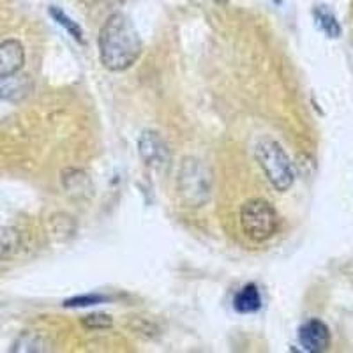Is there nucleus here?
Segmentation results:
<instances>
[{
  "label": "nucleus",
  "instance_id": "dca6fc26",
  "mask_svg": "<svg viewBox=\"0 0 353 353\" xmlns=\"http://www.w3.org/2000/svg\"><path fill=\"white\" fill-rule=\"evenodd\" d=\"M85 4H94V2H97V0H83Z\"/></svg>",
  "mask_w": 353,
  "mask_h": 353
},
{
  "label": "nucleus",
  "instance_id": "6e6552de",
  "mask_svg": "<svg viewBox=\"0 0 353 353\" xmlns=\"http://www.w3.org/2000/svg\"><path fill=\"white\" fill-rule=\"evenodd\" d=\"M233 307H235V311L244 314L256 313L261 307V297L256 285H245L233 299Z\"/></svg>",
  "mask_w": 353,
  "mask_h": 353
},
{
  "label": "nucleus",
  "instance_id": "423d86ee",
  "mask_svg": "<svg viewBox=\"0 0 353 353\" xmlns=\"http://www.w3.org/2000/svg\"><path fill=\"white\" fill-rule=\"evenodd\" d=\"M299 343L305 352L321 353L330 346V330L321 320H307L299 329Z\"/></svg>",
  "mask_w": 353,
  "mask_h": 353
},
{
  "label": "nucleus",
  "instance_id": "f3484780",
  "mask_svg": "<svg viewBox=\"0 0 353 353\" xmlns=\"http://www.w3.org/2000/svg\"><path fill=\"white\" fill-rule=\"evenodd\" d=\"M214 2H219L221 4V2H226V0H214Z\"/></svg>",
  "mask_w": 353,
  "mask_h": 353
},
{
  "label": "nucleus",
  "instance_id": "7ed1b4c3",
  "mask_svg": "<svg viewBox=\"0 0 353 353\" xmlns=\"http://www.w3.org/2000/svg\"><path fill=\"white\" fill-rule=\"evenodd\" d=\"M241 226L245 237L253 242L272 239L279 228V216L269 201L249 200L241 207Z\"/></svg>",
  "mask_w": 353,
  "mask_h": 353
},
{
  "label": "nucleus",
  "instance_id": "1a4fd4ad",
  "mask_svg": "<svg viewBox=\"0 0 353 353\" xmlns=\"http://www.w3.org/2000/svg\"><path fill=\"white\" fill-rule=\"evenodd\" d=\"M313 12L318 27H320L327 36L332 37V39L334 37L341 36V25L337 21L336 14L329 9V6H316Z\"/></svg>",
  "mask_w": 353,
  "mask_h": 353
},
{
  "label": "nucleus",
  "instance_id": "20e7f679",
  "mask_svg": "<svg viewBox=\"0 0 353 353\" xmlns=\"http://www.w3.org/2000/svg\"><path fill=\"white\" fill-rule=\"evenodd\" d=\"M181 200L188 207H201L210 198V173L194 157H185L176 181Z\"/></svg>",
  "mask_w": 353,
  "mask_h": 353
},
{
  "label": "nucleus",
  "instance_id": "f257e3e1",
  "mask_svg": "<svg viewBox=\"0 0 353 353\" xmlns=\"http://www.w3.org/2000/svg\"><path fill=\"white\" fill-rule=\"evenodd\" d=\"M101 62L110 71H125L141 55V39L132 21L122 12H115L99 30Z\"/></svg>",
  "mask_w": 353,
  "mask_h": 353
},
{
  "label": "nucleus",
  "instance_id": "9b49d317",
  "mask_svg": "<svg viewBox=\"0 0 353 353\" xmlns=\"http://www.w3.org/2000/svg\"><path fill=\"white\" fill-rule=\"evenodd\" d=\"M48 12H50V17H52L53 20L57 21V23L61 25V27H64L65 30H68V32L71 34V36L78 41V43H85L83 30H81L80 25H78L77 21H72L71 18H69L68 14H65V12L62 11L61 8H57V6H52V8L48 9Z\"/></svg>",
  "mask_w": 353,
  "mask_h": 353
},
{
  "label": "nucleus",
  "instance_id": "9d476101",
  "mask_svg": "<svg viewBox=\"0 0 353 353\" xmlns=\"http://www.w3.org/2000/svg\"><path fill=\"white\" fill-rule=\"evenodd\" d=\"M12 352H46L48 343L44 341L41 334L37 332H23L18 341L12 346Z\"/></svg>",
  "mask_w": 353,
  "mask_h": 353
},
{
  "label": "nucleus",
  "instance_id": "0eeeda50",
  "mask_svg": "<svg viewBox=\"0 0 353 353\" xmlns=\"http://www.w3.org/2000/svg\"><path fill=\"white\" fill-rule=\"evenodd\" d=\"M25 64L23 44L17 39L0 43V80L14 77Z\"/></svg>",
  "mask_w": 353,
  "mask_h": 353
},
{
  "label": "nucleus",
  "instance_id": "39448f33",
  "mask_svg": "<svg viewBox=\"0 0 353 353\" xmlns=\"http://www.w3.org/2000/svg\"><path fill=\"white\" fill-rule=\"evenodd\" d=\"M138 150H140V156L145 161V165L150 166V168L161 170L168 166V145L157 131L141 132L140 140H138Z\"/></svg>",
  "mask_w": 353,
  "mask_h": 353
},
{
  "label": "nucleus",
  "instance_id": "4468645a",
  "mask_svg": "<svg viewBox=\"0 0 353 353\" xmlns=\"http://www.w3.org/2000/svg\"><path fill=\"white\" fill-rule=\"evenodd\" d=\"M72 173H74V176L69 175V170L68 172H64V188L68 189L69 193H81L83 191V184L85 185H90L88 184V179L87 175H85L83 172H80V170H72ZM90 189V188H87Z\"/></svg>",
  "mask_w": 353,
  "mask_h": 353
},
{
  "label": "nucleus",
  "instance_id": "f8f14e48",
  "mask_svg": "<svg viewBox=\"0 0 353 353\" xmlns=\"http://www.w3.org/2000/svg\"><path fill=\"white\" fill-rule=\"evenodd\" d=\"M18 233L8 226H0V261L8 260L18 249Z\"/></svg>",
  "mask_w": 353,
  "mask_h": 353
},
{
  "label": "nucleus",
  "instance_id": "2eb2a0df",
  "mask_svg": "<svg viewBox=\"0 0 353 353\" xmlns=\"http://www.w3.org/2000/svg\"><path fill=\"white\" fill-rule=\"evenodd\" d=\"M106 301H108L106 295H101V293H87V295H78V297L69 299V301L64 302V305L65 307H87V305L103 304Z\"/></svg>",
  "mask_w": 353,
  "mask_h": 353
},
{
  "label": "nucleus",
  "instance_id": "f03ea898",
  "mask_svg": "<svg viewBox=\"0 0 353 353\" xmlns=\"http://www.w3.org/2000/svg\"><path fill=\"white\" fill-rule=\"evenodd\" d=\"M258 165L263 170L267 181L272 184L277 191H288L295 182V170H293L292 161L288 154L285 152L281 145L272 138H261L254 149Z\"/></svg>",
  "mask_w": 353,
  "mask_h": 353
},
{
  "label": "nucleus",
  "instance_id": "ddd939ff",
  "mask_svg": "<svg viewBox=\"0 0 353 353\" xmlns=\"http://www.w3.org/2000/svg\"><path fill=\"white\" fill-rule=\"evenodd\" d=\"M81 325L87 330H108L113 327V320L112 316L103 313L87 314V316L81 318Z\"/></svg>",
  "mask_w": 353,
  "mask_h": 353
}]
</instances>
